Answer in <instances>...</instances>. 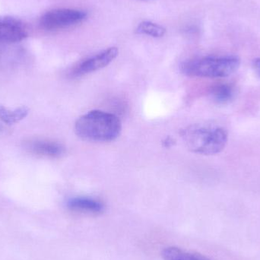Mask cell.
Returning a JSON list of instances; mask_svg holds the SVG:
<instances>
[{"label": "cell", "instance_id": "cell-5", "mask_svg": "<svg viewBox=\"0 0 260 260\" xmlns=\"http://www.w3.org/2000/svg\"><path fill=\"white\" fill-rule=\"evenodd\" d=\"M118 53L117 47H110L82 62L75 69L73 75L75 76H83L102 70L113 62L118 56Z\"/></svg>", "mask_w": 260, "mask_h": 260}, {"label": "cell", "instance_id": "cell-12", "mask_svg": "<svg viewBox=\"0 0 260 260\" xmlns=\"http://www.w3.org/2000/svg\"><path fill=\"white\" fill-rule=\"evenodd\" d=\"M136 32L140 35H148L153 38H161L166 33V29L160 24L151 21H142L138 26Z\"/></svg>", "mask_w": 260, "mask_h": 260}, {"label": "cell", "instance_id": "cell-1", "mask_svg": "<svg viewBox=\"0 0 260 260\" xmlns=\"http://www.w3.org/2000/svg\"><path fill=\"white\" fill-rule=\"evenodd\" d=\"M121 129V121L117 116L102 111L84 114L75 124L76 135L88 142H111L119 137Z\"/></svg>", "mask_w": 260, "mask_h": 260}, {"label": "cell", "instance_id": "cell-14", "mask_svg": "<svg viewBox=\"0 0 260 260\" xmlns=\"http://www.w3.org/2000/svg\"><path fill=\"white\" fill-rule=\"evenodd\" d=\"M2 129V126H1V125H0V130H1Z\"/></svg>", "mask_w": 260, "mask_h": 260}, {"label": "cell", "instance_id": "cell-3", "mask_svg": "<svg viewBox=\"0 0 260 260\" xmlns=\"http://www.w3.org/2000/svg\"><path fill=\"white\" fill-rule=\"evenodd\" d=\"M241 66V59L235 55L207 56L191 59L182 65L184 74L192 77L218 79L232 76Z\"/></svg>", "mask_w": 260, "mask_h": 260}, {"label": "cell", "instance_id": "cell-11", "mask_svg": "<svg viewBox=\"0 0 260 260\" xmlns=\"http://www.w3.org/2000/svg\"><path fill=\"white\" fill-rule=\"evenodd\" d=\"M165 260H211L203 255L186 252L177 247H168L162 252Z\"/></svg>", "mask_w": 260, "mask_h": 260}, {"label": "cell", "instance_id": "cell-13", "mask_svg": "<svg viewBox=\"0 0 260 260\" xmlns=\"http://www.w3.org/2000/svg\"><path fill=\"white\" fill-rule=\"evenodd\" d=\"M253 66L255 71L260 76V58H256L253 60Z\"/></svg>", "mask_w": 260, "mask_h": 260}, {"label": "cell", "instance_id": "cell-4", "mask_svg": "<svg viewBox=\"0 0 260 260\" xmlns=\"http://www.w3.org/2000/svg\"><path fill=\"white\" fill-rule=\"evenodd\" d=\"M86 16L87 14L83 11L70 9H53L41 17V24L46 30H59L78 24L85 20Z\"/></svg>", "mask_w": 260, "mask_h": 260}, {"label": "cell", "instance_id": "cell-7", "mask_svg": "<svg viewBox=\"0 0 260 260\" xmlns=\"http://www.w3.org/2000/svg\"><path fill=\"white\" fill-rule=\"evenodd\" d=\"M30 152L37 155L48 157H59L65 153V148L59 142L50 140H34L27 144Z\"/></svg>", "mask_w": 260, "mask_h": 260}, {"label": "cell", "instance_id": "cell-8", "mask_svg": "<svg viewBox=\"0 0 260 260\" xmlns=\"http://www.w3.org/2000/svg\"><path fill=\"white\" fill-rule=\"evenodd\" d=\"M69 209L76 212H90V213H101L105 210L103 203L93 199L78 197L70 200L68 203Z\"/></svg>", "mask_w": 260, "mask_h": 260}, {"label": "cell", "instance_id": "cell-6", "mask_svg": "<svg viewBox=\"0 0 260 260\" xmlns=\"http://www.w3.org/2000/svg\"><path fill=\"white\" fill-rule=\"evenodd\" d=\"M27 37V30L21 21L12 17L0 16V42H19Z\"/></svg>", "mask_w": 260, "mask_h": 260}, {"label": "cell", "instance_id": "cell-9", "mask_svg": "<svg viewBox=\"0 0 260 260\" xmlns=\"http://www.w3.org/2000/svg\"><path fill=\"white\" fill-rule=\"evenodd\" d=\"M236 88L232 84L223 83L215 85L211 90V96L218 104H227L236 96Z\"/></svg>", "mask_w": 260, "mask_h": 260}, {"label": "cell", "instance_id": "cell-10", "mask_svg": "<svg viewBox=\"0 0 260 260\" xmlns=\"http://www.w3.org/2000/svg\"><path fill=\"white\" fill-rule=\"evenodd\" d=\"M29 108L25 106L10 110L0 105V119L6 124L18 123L28 115Z\"/></svg>", "mask_w": 260, "mask_h": 260}, {"label": "cell", "instance_id": "cell-2", "mask_svg": "<svg viewBox=\"0 0 260 260\" xmlns=\"http://www.w3.org/2000/svg\"><path fill=\"white\" fill-rule=\"evenodd\" d=\"M181 136L189 151L203 155L221 153L229 142L227 130L215 125H191L182 131Z\"/></svg>", "mask_w": 260, "mask_h": 260}]
</instances>
